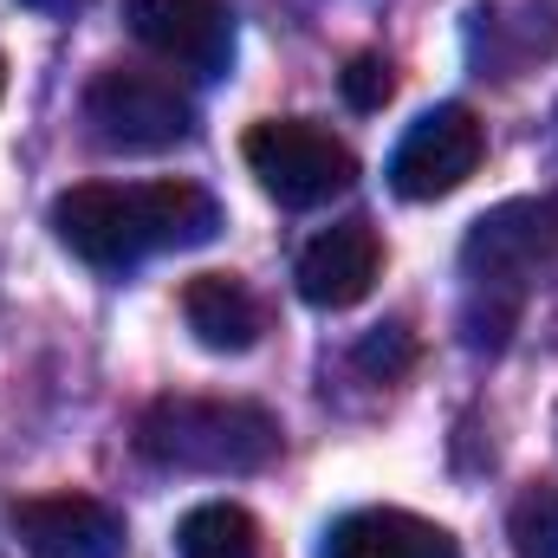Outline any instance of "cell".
Listing matches in <instances>:
<instances>
[{
  "mask_svg": "<svg viewBox=\"0 0 558 558\" xmlns=\"http://www.w3.org/2000/svg\"><path fill=\"white\" fill-rule=\"evenodd\" d=\"M410 357H416V344L403 338V325H377V331L364 338V351H357V364H364V371H384V377L403 371Z\"/></svg>",
  "mask_w": 558,
  "mask_h": 558,
  "instance_id": "cell-15",
  "label": "cell"
},
{
  "mask_svg": "<svg viewBox=\"0 0 558 558\" xmlns=\"http://www.w3.org/2000/svg\"><path fill=\"white\" fill-rule=\"evenodd\" d=\"M124 20L143 46L195 78H221L234 59V20L221 0H124Z\"/></svg>",
  "mask_w": 558,
  "mask_h": 558,
  "instance_id": "cell-7",
  "label": "cell"
},
{
  "mask_svg": "<svg viewBox=\"0 0 558 558\" xmlns=\"http://www.w3.org/2000/svg\"><path fill=\"white\" fill-rule=\"evenodd\" d=\"M507 539L520 558H558V481H533L513 513H507Z\"/></svg>",
  "mask_w": 558,
  "mask_h": 558,
  "instance_id": "cell-13",
  "label": "cell"
},
{
  "mask_svg": "<svg viewBox=\"0 0 558 558\" xmlns=\"http://www.w3.org/2000/svg\"><path fill=\"white\" fill-rule=\"evenodd\" d=\"M85 124L111 149H175L195 137V105L169 72L105 65L85 85Z\"/></svg>",
  "mask_w": 558,
  "mask_h": 558,
  "instance_id": "cell-4",
  "label": "cell"
},
{
  "mask_svg": "<svg viewBox=\"0 0 558 558\" xmlns=\"http://www.w3.org/2000/svg\"><path fill=\"white\" fill-rule=\"evenodd\" d=\"M384 274V241L371 221H338L325 234L305 241L299 254V299L318 312H344L357 299H371V286Z\"/></svg>",
  "mask_w": 558,
  "mask_h": 558,
  "instance_id": "cell-9",
  "label": "cell"
},
{
  "mask_svg": "<svg viewBox=\"0 0 558 558\" xmlns=\"http://www.w3.org/2000/svg\"><path fill=\"white\" fill-rule=\"evenodd\" d=\"M553 260H558V202H500L461 241V274L481 292H507V299H520V286L539 279Z\"/></svg>",
  "mask_w": 558,
  "mask_h": 558,
  "instance_id": "cell-5",
  "label": "cell"
},
{
  "mask_svg": "<svg viewBox=\"0 0 558 558\" xmlns=\"http://www.w3.org/2000/svg\"><path fill=\"white\" fill-rule=\"evenodd\" d=\"M182 318L221 357H241V351H254L267 338V305L247 292V279H234V274H195L189 279L182 286Z\"/></svg>",
  "mask_w": 558,
  "mask_h": 558,
  "instance_id": "cell-11",
  "label": "cell"
},
{
  "mask_svg": "<svg viewBox=\"0 0 558 558\" xmlns=\"http://www.w3.org/2000/svg\"><path fill=\"white\" fill-rule=\"evenodd\" d=\"M221 228V208L195 182H78L52 202V234L105 274L137 267L162 247H202Z\"/></svg>",
  "mask_w": 558,
  "mask_h": 558,
  "instance_id": "cell-1",
  "label": "cell"
},
{
  "mask_svg": "<svg viewBox=\"0 0 558 558\" xmlns=\"http://www.w3.org/2000/svg\"><path fill=\"white\" fill-rule=\"evenodd\" d=\"M26 7H33V13H78L85 0H26Z\"/></svg>",
  "mask_w": 558,
  "mask_h": 558,
  "instance_id": "cell-16",
  "label": "cell"
},
{
  "mask_svg": "<svg viewBox=\"0 0 558 558\" xmlns=\"http://www.w3.org/2000/svg\"><path fill=\"white\" fill-rule=\"evenodd\" d=\"M175 553L182 558H267L260 520L234 500H208L175 526Z\"/></svg>",
  "mask_w": 558,
  "mask_h": 558,
  "instance_id": "cell-12",
  "label": "cell"
},
{
  "mask_svg": "<svg viewBox=\"0 0 558 558\" xmlns=\"http://www.w3.org/2000/svg\"><path fill=\"white\" fill-rule=\"evenodd\" d=\"M247 169L260 175V189L286 208H318L331 195H344L357 182V156L351 143H338L312 118H267L241 137Z\"/></svg>",
  "mask_w": 558,
  "mask_h": 558,
  "instance_id": "cell-3",
  "label": "cell"
},
{
  "mask_svg": "<svg viewBox=\"0 0 558 558\" xmlns=\"http://www.w3.org/2000/svg\"><path fill=\"white\" fill-rule=\"evenodd\" d=\"M0 92H7V59H0Z\"/></svg>",
  "mask_w": 558,
  "mask_h": 558,
  "instance_id": "cell-17",
  "label": "cell"
},
{
  "mask_svg": "<svg viewBox=\"0 0 558 558\" xmlns=\"http://www.w3.org/2000/svg\"><path fill=\"white\" fill-rule=\"evenodd\" d=\"M390 92H397V78H390V59H384V52H357V59L344 65V98H351V111H384Z\"/></svg>",
  "mask_w": 558,
  "mask_h": 558,
  "instance_id": "cell-14",
  "label": "cell"
},
{
  "mask_svg": "<svg viewBox=\"0 0 558 558\" xmlns=\"http://www.w3.org/2000/svg\"><path fill=\"white\" fill-rule=\"evenodd\" d=\"M487 156V131L468 105H435L403 131L397 156H390V189L403 202H441L454 195Z\"/></svg>",
  "mask_w": 558,
  "mask_h": 558,
  "instance_id": "cell-6",
  "label": "cell"
},
{
  "mask_svg": "<svg viewBox=\"0 0 558 558\" xmlns=\"http://www.w3.org/2000/svg\"><path fill=\"white\" fill-rule=\"evenodd\" d=\"M325 558H461L454 533L403 513V507H357L325 533Z\"/></svg>",
  "mask_w": 558,
  "mask_h": 558,
  "instance_id": "cell-10",
  "label": "cell"
},
{
  "mask_svg": "<svg viewBox=\"0 0 558 558\" xmlns=\"http://www.w3.org/2000/svg\"><path fill=\"white\" fill-rule=\"evenodd\" d=\"M137 448L182 474H260L279 454V422L247 397H156L137 416Z\"/></svg>",
  "mask_w": 558,
  "mask_h": 558,
  "instance_id": "cell-2",
  "label": "cell"
},
{
  "mask_svg": "<svg viewBox=\"0 0 558 558\" xmlns=\"http://www.w3.org/2000/svg\"><path fill=\"white\" fill-rule=\"evenodd\" d=\"M13 533L26 558H124V513L92 494L13 500Z\"/></svg>",
  "mask_w": 558,
  "mask_h": 558,
  "instance_id": "cell-8",
  "label": "cell"
}]
</instances>
